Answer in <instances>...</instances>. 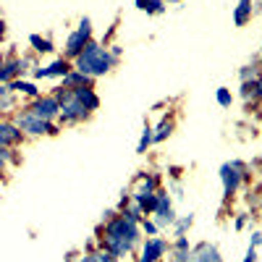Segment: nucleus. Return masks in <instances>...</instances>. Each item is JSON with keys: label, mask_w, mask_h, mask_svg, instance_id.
<instances>
[{"label": "nucleus", "mask_w": 262, "mask_h": 262, "mask_svg": "<svg viewBox=\"0 0 262 262\" xmlns=\"http://www.w3.org/2000/svg\"><path fill=\"white\" fill-rule=\"evenodd\" d=\"M84 262H97V257H84Z\"/></svg>", "instance_id": "24"}, {"label": "nucleus", "mask_w": 262, "mask_h": 262, "mask_svg": "<svg viewBox=\"0 0 262 262\" xmlns=\"http://www.w3.org/2000/svg\"><path fill=\"white\" fill-rule=\"evenodd\" d=\"M29 39H32V45H34L39 53H50V50H53V45H50V42H48V39H42V37H37V34H32Z\"/></svg>", "instance_id": "16"}, {"label": "nucleus", "mask_w": 262, "mask_h": 262, "mask_svg": "<svg viewBox=\"0 0 262 262\" xmlns=\"http://www.w3.org/2000/svg\"><path fill=\"white\" fill-rule=\"evenodd\" d=\"M168 131H170V123H163V126L158 128V134H152V142H160V139H165V137H168Z\"/></svg>", "instance_id": "18"}, {"label": "nucleus", "mask_w": 262, "mask_h": 262, "mask_svg": "<svg viewBox=\"0 0 262 262\" xmlns=\"http://www.w3.org/2000/svg\"><path fill=\"white\" fill-rule=\"evenodd\" d=\"M191 262H221V257H217V252L212 247H202L200 254H196Z\"/></svg>", "instance_id": "13"}, {"label": "nucleus", "mask_w": 262, "mask_h": 262, "mask_svg": "<svg viewBox=\"0 0 262 262\" xmlns=\"http://www.w3.org/2000/svg\"><path fill=\"white\" fill-rule=\"evenodd\" d=\"M217 102H221L223 107H228L231 105V92L228 90H217Z\"/></svg>", "instance_id": "19"}, {"label": "nucleus", "mask_w": 262, "mask_h": 262, "mask_svg": "<svg viewBox=\"0 0 262 262\" xmlns=\"http://www.w3.org/2000/svg\"><path fill=\"white\" fill-rule=\"evenodd\" d=\"M6 105H11V97H8L6 86H0V107H6Z\"/></svg>", "instance_id": "20"}, {"label": "nucleus", "mask_w": 262, "mask_h": 262, "mask_svg": "<svg viewBox=\"0 0 262 262\" xmlns=\"http://www.w3.org/2000/svg\"><path fill=\"white\" fill-rule=\"evenodd\" d=\"M58 105H60V113H63V121H79L86 116V107L79 102V97L74 92H60L58 97Z\"/></svg>", "instance_id": "3"}, {"label": "nucleus", "mask_w": 262, "mask_h": 262, "mask_svg": "<svg viewBox=\"0 0 262 262\" xmlns=\"http://www.w3.org/2000/svg\"><path fill=\"white\" fill-rule=\"evenodd\" d=\"M60 111V105H58V100H53V97H45V100H37L34 102V107H32V116H37V118H42V121H50L55 113Z\"/></svg>", "instance_id": "6"}, {"label": "nucleus", "mask_w": 262, "mask_h": 262, "mask_svg": "<svg viewBox=\"0 0 262 262\" xmlns=\"http://www.w3.org/2000/svg\"><path fill=\"white\" fill-rule=\"evenodd\" d=\"M137 8L149 11V13H160L163 11V3H158V0H137Z\"/></svg>", "instance_id": "15"}, {"label": "nucleus", "mask_w": 262, "mask_h": 262, "mask_svg": "<svg viewBox=\"0 0 262 262\" xmlns=\"http://www.w3.org/2000/svg\"><path fill=\"white\" fill-rule=\"evenodd\" d=\"M149 142H152V134H149V128H147V131H144V137H142V142H139V152H144Z\"/></svg>", "instance_id": "21"}, {"label": "nucleus", "mask_w": 262, "mask_h": 262, "mask_svg": "<svg viewBox=\"0 0 262 262\" xmlns=\"http://www.w3.org/2000/svg\"><path fill=\"white\" fill-rule=\"evenodd\" d=\"M144 231H147V233H158V226H155V223H147V221H144Z\"/></svg>", "instance_id": "22"}, {"label": "nucleus", "mask_w": 262, "mask_h": 262, "mask_svg": "<svg viewBox=\"0 0 262 262\" xmlns=\"http://www.w3.org/2000/svg\"><path fill=\"white\" fill-rule=\"evenodd\" d=\"M257 95H262V81L257 84Z\"/></svg>", "instance_id": "25"}, {"label": "nucleus", "mask_w": 262, "mask_h": 262, "mask_svg": "<svg viewBox=\"0 0 262 262\" xmlns=\"http://www.w3.org/2000/svg\"><path fill=\"white\" fill-rule=\"evenodd\" d=\"M18 137H21V131H16V126L0 123V147H6V144H13V142H18Z\"/></svg>", "instance_id": "11"}, {"label": "nucleus", "mask_w": 262, "mask_h": 262, "mask_svg": "<svg viewBox=\"0 0 262 262\" xmlns=\"http://www.w3.org/2000/svg\"><path fill=\"white\" fill-rule=\"evenodd\" d=\"M11 90H18V92H27V95H37V86L29 84V81H13Z\"/></svg>", "instance_id": "17"}, {"label": "nucleus", "mask_w": 262, "mask_h": 262, "mask_svg": "<svg viewBox=\"0 0 262 262\" xmlns=\"http://www.w3.org/2000/svg\"><path fill=\"white\" fill-rule=\"evenodd\" d=\"M221 176H223V186H226V194H233L236 191V186H238V165L233 163V165H223L221 168Z\"/></svg>", "instance_id": "8"}, {"label": "nucleus", "mask_w": 262, "mask_h": 262, "mask_svg": "<svg viewBox=\"0 0 262 262\" xmlns=\"http://www.w3.org/2000/svg\"><path fill=\"white\" fill-rule=\"evenodd\" d=\"M170 3H176V0H170Z\"/></svg>", "instance_id": "26"}, {"label": "nucleus", "mask_w": 262, "mask_h": 262, "mask_svg": "<svg viewBox=\"0 0 262 262\" xmlns=\"http://www.w3.org/2000/svg\"><path fill=\"white\" fill-rule=\"evenodd\" d=\"M90 18H84L81 21V27H79V32H74L71 37H69V45H66V55H71V58H76L84 48H86V42H90Z\"/></svg>", "instance_id": "4"}, {"label": "nucleus", "mask_w": 262, "mask_h": 262, "mask_svg": "<svg viewBox=\"0 0 262 262\" xmlns=\"http://www.w3.org/2000/svg\"><path fill=\"white\" fill-rule=\"evenodd\" d=\"M97 262H116L113 254H97Z\"/></svg>", "instance_id": "23"}, {"label": "nucleus", "mask_w": 262, "mask_h": 262, "mask_svg": "<svg viewBox=\"0 0 262 262\" xmlns=\"http://www.w3.org/2000/svg\"><path fill=\"white\" fill-rule=\"evenodd\" d=\"M18 128H21V131H29V134H42V131L53 134V131H55L48 121H42V118H37V116H32V113H24V116L18 118Z\"/></svg>", "instance_id": "5"}, {"label": "nucleus", "mask_w": 262, "mask_h": 262, "mask_svg": "<svg viewBox=\"0 0 262 262\" xmlns=\"http://www.w3.org/2000/svg\"><path fill=\"white\" fill-rule=\"evenodd\" d=\"M163 252H165V244L160 242V238H149V242L144 244V249H142L139 262H158Z\"/></svg>", "instance_id": "7"}, {"label": "nucleus", "mask_w": 262, "mask_h": 262, "mask_svg": "<svg viewBox=\"0 0 262 262\" xmlns=\"http://www.w3.org/2000/svg\"><path fill=\"white\" fill-rule=\"evenodd\" d=\"M249 3H252V0H242V3H238V8H236V16H233V18H236V24H238V27H244V24H247L249 8H252Z\"/></svg>", "instance_id": "12"}, {"label": "nucleus", "mask_w": 262, "mask_h": 262, "mask_svg": "<svg viewBox=\"0 0 262 262\" xmlns=\"http://www.w3.org/2000/svg\"><path fill=\"white\" fill-rule=\"evenodd\" d=\"M63 84H66V86H79V84L84 86V84H90V76L81 74V71H79V74H66V76H63Z\"/></svg>", "instance_id": "14"}, {"label": "nucleus", "mask_w": 262, "mask_h": 262, "mask_svg": "<svg viewBox=\"0 0 262 262\" xmlns=\"http://www.w3.org/2000/svg\"><path fill=\"white\" fill-rule=\"evenodd\" d=\"M111 55H107L105 48H100L97 42H86V48L76 55V69L86 76H102L107 69H111Z\"/></svg>", "instance_id": "2"}, {"label": "nucleus", "mask_w": 262, "mask_h": 262, "mask_svg": "<svg viewBox=\"0 0 262 262\" xmlns=\"http://www.w3.org/2000/svg\"><path fill=\"white\" fill-rule=\"evenodd\" d=\"M137 238H139V233H137L134 221L123 215V217H116V221L107 226V231H105V247H107L111 254L121 257V254H126L131 247L137 244Z\"/></svg>", "instance_id": "1"}, {"label": "nucleus", "mask_w": 262, "mask_h": 262, "mask_svg": "<svg viewBox=\"0 0 262 262\" xmlns=\"http://www.w3.org/2000/svg\"><path fill=\"white\" fill-rule=\"evenodd\" d=\"M66 74H69V63H66V60H55L50 69H39L34 76L42 79V76H66Z\"/></svg>", "instance_id": "10"}, {"label": "nucleus", "mask_w": 262, "mask_h": 262, "mask_svg": "<svg viewBox=\"0 0 262 262\" xmlns=\"http://www.w3.org/2000/svg\"><path fill=\"white\" fill-rule=\"evenodd\" d=\"M74 95L79 97V102L86 107V111H95V107L100 105V100H97V95L92 92V90H86V86H76L74 90Z\"/></svg>", "instance_id": "9"}]
</instances>
